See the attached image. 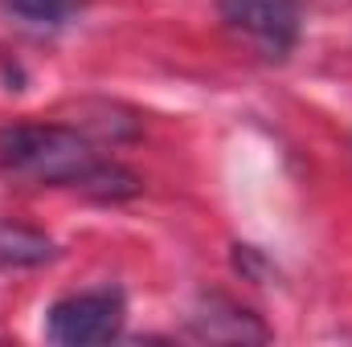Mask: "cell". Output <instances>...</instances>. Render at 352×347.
<instances>
[{
	"label": "cell",
	"mask_w": 352,
	"mask_h": 347,
	"mask_svg": "<svg viewBox=\"0 0 352 347\" xmlns=\"http://www.w3.org/2000/svg\"><path fill=\"white\" fill-rule=\"evenodd\" d=\"M102 160L87 139L62 123H16L0 127V168L33 184L82 188Z\"/></svg>",
	"instance_id": "cell-1"
},
{
	"label": "cell",
	"mask_w": 352,
	"mask_h": 347,
	"mask_svg": "<svg viewBox=\"0 0 352 347\" xmlns=\"http://www.w3.org/2000/svg\"><path fill=\"white\" fill-rule=\"evenodd\" d=\"M217 16L234 37L254 45L266 62H287L303 33L295 0H217Z\"/></svg>",
	"instance_id": "cell-2"
},
{
	"label": "cell",
	"mask_w": 352,
	"mask_h": 347,
	"mask_svg": "<svg viewBox=\"0 0 352 347\" xmlns=\"http://www.w3.org/2000/svg\"><path fill=\"white\" fill-rule=\"evenodd\" d=\"M127 302L123 290H82L50 307L45 315V335L62 347H90V344H111L123 331Z\"/></svg>",
	"instance_id": "cell-3"
},
{
	"label": "cell",
	"mask_w": 352,
	"mask_h": 347,
	"mask_svg": "<svg viewBox=\"0 0 352 347\" xmlns=\"http://www.w3.org/2000/svg\"><path fill=\"white\" fill-rule=\"evenodd\" d=\"M192 335L197 339H226V344H246V339H266V327L250 315V311H238L234 302L226 298H209V315H192Z\"/></svg>",
	"instance_id": "cell-4"
},
{
	"label": "cell",
	"mask_w": 352,
	"mask_h": 347,
	"mask_svg": "<svg viewBox=\"0 0 352 347\" xmlns=\"http://www.w3.org/2000/svg\"><path fill=\"white\" fill-rule=\"evenodd\" d=\"M45 258H54L50 237L25 225H0V265H37Z\"/></svg>",
	"instance_id": "cell-5"
},
{
	"label": "cell",
	"mask_w": 352,
	"mask_h": 347,
	"mask_svg": "<svg viewBox=\"0 0 352 347\" xmlns=\"http://www.w3.org/2000/svg\"><path fill=\"white\" fill-rule=\"evenodd\" d=\"M0 8L29 25H66L82 8V0H0Z\"/></svg>",
	"instance_id": "cell-6"
}]
</instances>
